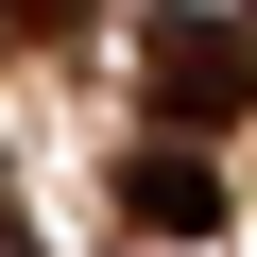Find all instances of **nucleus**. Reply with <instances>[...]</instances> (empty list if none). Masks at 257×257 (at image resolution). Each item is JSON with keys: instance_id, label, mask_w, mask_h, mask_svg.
Returning a JSON list of instances; mask_svg holds the SVG:
<instances>
[{"instance_id": "nucleus-3", "label": "nucleus", "mask_w": 257, "mask_h": 257, "mask_svg": "<svg viewBox=\"0 0 257 257\" xmlns=\"http://www.w3.org/2000/svg\"><path fill=\"white\" fill-rule=\"evenodd\" d=\"M0 257H35V223H18V189H0Z\"/></svg>"}, {"instance_id": "nucleus-1", "label": "nucleus", "mask_w": 257, "mask_h": 257, "mask_svg": "<svg viewBox=\"0 0 257 257\" xmlns=\"http://www.w3.org/2000/svg\"><path fill=\"white\" fill-rule=\"evenodd\" d=\"M138 69H155L172 120H240V103H257V35H223V18H155Z\"/></svg>"}, {"instance_id": "nucleus-2", "label": "nucleus", "mask_w": 257, "mask_h": 257, "mask_svg": "<svg viewBox=\"0 0 257 257\" xmlns=\"http://www.w3.org/2000/svg\"><path fill=\"white\" fill-rule=\"evenodd\" d=\"M120 206H138L155 240H206V223H223V172H206V155H138V172H120Z\"/></svg>"}]
</instances>
